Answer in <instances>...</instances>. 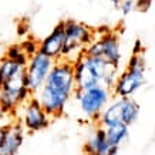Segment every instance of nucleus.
I'll list each match as a JSON object with an SVG mask.
<instances>
[{
	"instance_id": "obj_1",
	"label": "nucleus",
	"mask_w": 155,
	"mask_h": 155,
	"mask_svg": "<svg viewBox=\"0 0 155 155\" xmlns=\"http://www.w3.org/2000/svg\"><path fill=\"white\" fill-rule=\"evenodd\" d=\"M74 88L73 63L66 58H58L54 60L44 84L37 91V100L50 117H60L64 111L66 103L73 95Z\"/></svg>"
},
{
	"instance_id": "obj_2",
	"label": "nucleus",
	"mask_w": 155,
	"mask_h": 155,
	"mask_svg": "<svg viewBox=\"0 0 155 155\" xmlns=\"http://www.w3.org/2000/svg\"><path fill=\"white\" fill-rule=\"evenodd\" d=\"M30 97H33V93L26 87L24 70L19 71L0 85V105L9 114L19 105L26 104Z\"/></svg>"
},
{
	"instance_id": "obj_3",
	"label": "nucleus",
	"mask_w": 155,
	"mask_h": 155,
	"mask_svg": "<svg viewBox=\"0 0 155 155\" xmlns=\"http://www.w3.org/2000/svg\"><path fill=\"white\" fill-rule=\"evenodd\" d=\"M144 73H145V61L144 57L138 53L130 58L127 70L118 75L114 84V94L118 97H130L144 84Z\"/></svg>"
},
{
	"instance_id": "obj_4",
	"label": "nucleus",
	"mask_w": 155,
	"mask_h": 155,
	"mask_svg": "<svg viewBox=\"0 0 155 155\" xmlns=\"http://www.w3.org/2000/svg\"><path fill=\"white\" fill-rule=\"evenodd\" d=\"M64 34H66V44L61 53V58L70 61L73 53L84 54V48L94 40V31L83 23L74 20L64 21Z\"/></svg>"
},
{
	"instance_id": "obj_5",
	"label": "nucleus",
	"mask_w": 155,
	"mask_h": 155,
	"mask_svg": "<svg viewBox=\"0 0 155 155\" xmlns=\"http://www.w3.org/2000/svg\"><path fill=\"white\" fill-rule=\"evenodd\" d=\"M53 64H54V60L43 54L41 51L34 53L33 56L28 57L27 66L24 68V80H26V87L33 94H36L41 88Z\"/></svg>"
},
{
	"instance_id": "obj_6",
	"label": "nucleus",
	"mask_w": 155,
	"mask_h": 155,
	"mask_svg": "<svg viewBox=\"0 0 155 155\" xmlns=\"http://www.w3.org/2000/svg\"><path fill=\"white\" fill-rule=\"evenodd\" d=\"M84 54L93 57H101L108 63L118 66L120 60H121V53H120V44H118L117 36L110 31L104 33L98 40H93L84 48Z\"/></svg>"
},
{
	"instance_id": "obj_7",
	"label": "nucleus",
	"mask_w": 155,
	"mask_h": 155,
	"mask_svg": "<svg viewBox=\"0 0 155 155\" xmlns=\"http://www.w3.org/2000/svg\"><path fill=\"white\" fill-rule=\"evenodd\" d=\"M110 100V90L104 85H95L91 88H87L81 93V97L78 100L80 108L85 117L95 120L100 117V114L107 105Z\"/></svg>"
},
{
	"instance_id": "obj_8",
	"label": "nucleus",
	"mask_w": 155,
	"mask_h": 155,
	"mask_svg": "<svg viewBox=\"0 0 155 155\" xmlns=\"http://www.w3.org/2000/svg\"><path fill=\"white\" fill-rule=\"evenodd\" d=\"M48 124H50V115L43 110L37 97H30L24 105L23 127L30 132H37L47 128Z\"/></svg>"
},
{
	"instance_id": "obj_9",
	"label": "nucleus",
	"mask_w": 155,
	"mask_h": 155,
	"mask_svg": "<svg viewBox=\"0 0 155 155\" xmlns=\"http://www.w3.org/2000/svg\"><path fill=\"white\" fill-rule=\"evenodd\" d=\"M73 68H74V84L77 90L84 91L100 84L98 75L95 74L93 67L90 66L85 54H81L78 58L73 61Z\"/></svg>"
},
{
	"instance_id": "obj_10",
	"label": "nucleus",
	"mask_w": 155,
	"mask_h": 155,
	"mask_svg": "<svg viewBox=\"0 0 155 155\" xmlns=\"http://www.w3.org/2000/svg\"><path fill=\"white\" fill-rule=\"evenodd\" d=\"M66 44V34H64V21H60L53 31L46 38L38 43V51L48 56L53 60L61 58V53Z\"/></svg>"
},
{
	"instance_id": "obj_11",
	"label": "nucleus",
	"mask_w": 155,
	"mask_h": 155,
	"mask_svg": "<svg viewBox=\"0 0 155 155\" xmlns=\"http://www.w3.org/2000/svg\"><path fill=\"white\" fill-rule=\"evenodd\" d=\"M24 141V131L20 124L10 122L5 140L0 145V155H17Z\"/></svg>"
},
{
	"instance_id": "obj_12",
	"label": "nucleus",
	"mask_w": 155,
	"mask_h": 155,
	"mask_svg": "<svg viewBox=\"0 0 155 155\" xmlns=\"http://www.w3.org/2000/svg\"><path fill=\"white\" fill-rule=\"evenodd\" d=\"M110 148H111V145L107 141L104 127L97 128L95 132L88 140V142L84 145V151L87 154H97V155H108Z\"/></svg>"
},
{
	"instance_id": "obj_13",
	"label": "nucleus",
	"mask_w": 155,
	"mask_h": 155,
	"mask_svg": "<svg viewBox=\"0 0 155 155\" xmlns=\"http://www.w3.org/2000/svg\"><path fill=\"white\" fill-rule=\"evenodd\" d=\"M125 103V97H120L115 100L114 103H111L107 108H104L101 114H100V124L101 127H108L111 124L120 122L122 118V107Z\"/></svg>"
},
{
	"instance_id": "obj_14",
	"label": "nucleus",
	"mask_w": 155,
	"mask_h": 155,
	"mask_svg": "<svg viewBox=\"0 0 155 155\" xmlns=\"http://www.w3.org/2000/svg\"><path fill=\"white\" fill-rule=\"evenodd\" d=\"M128 128L130 127H128L127 124H124L122 121L115 122V124H111V125H108V127H104L108 144H110V145L120 147L122 142L127 140Z\"/></svg>"
},
{
	"instance_id": "obj_15",
	"label": "nucleus",
	"mask_w": 155,
	"mask_h": 155,
	"mask_svg": "<svg viewBox=\"0 0 155 155\" xmlns=\"http://www.w3.org/2000/svg\"><path fill=\"white\" fill-rule=\"evenodd\" d=\"M24 68H26V66H23V64H20V63L12 60V58L3 57L0 60V85L3 84L6 80H9L10 77L17 74L19 71L24 70Z\"/></svg>"
},
{
	"instance_id": "obj_16",
	"label": "nucleus",
	"mask_w": 155,
	"mask_h": 155,
	"mask_svg": "<svg viewBox=\"0 0 155 155\" xmlns=\"http://www.w3.org/2000/svg\"><path fill=\"white\" fill-rule=\"evenodd\" d=\"M140 115V105L135 100H132L131 97H125V103L122 107V118L121 121L124 124H127L128 127L135 122V120Z\"/></svg>"
},
{
	"instance_id": "obj_17",
	"label": "nucleus",
	"mask_w": 155,
	"mask_h": 155,
	"mask_svg": "<svg viewBox=\"0 0 155 155\" xmlns=\"http://www.w3.org/2000/svg\"><path fill=\"white\" fill-rule=\"evenodd\" d=\"M5 57L12 58V60H14V61H17V63L23 64V66H27L28 56L23 51V48H21L20 44H13V46H10V47L6 50Z\"/></svg>"
},
{
	"instance_id": "obj_18",
	"label": "nucleus",
	"mask_w": 155,
	"mask_h": 155,
	"mask_svg": "<svg viewBox=\"0 0 155 155\" xmlns=\"http://www.w3.org/2000/svg\"><path fill=\"white\" fill-rule=\"evenodd\" d=\"M21 48H23V51L27 54L28 57L33 56L34 53L38 51V43L36 41V40H33V38H28V40H24L21 44Z\"/></svg>"
},
{
	"instance_id": "obj_19",
	"label": "nucleus",
	"mask_w": 155,
	"mask_h": 155,
	"mask_svg": "<svg viewBox=\"0 0 155 155\" xmlns=\"http://www.w3.org/2000/svg\"><path fill=\"white\" fill-rule=\"evenodd\" d=\"M118 7L121 9L122 14H130L132 10L135 9V2L134 0H121V3L118 5Z\"/></svg>"
},
{
	"instance_id": "obj_20",
	"label": "nucleus",
	"mask_w": 155,
	"mask_h": 155,
	"mask_svg": "<svg viewBox=\"0 0 155 155\" xmlns=\"http://www.w3.org/2000/svg\"><path fill=\"white\" fill-rule=\"evenodd\" d=\"M151 2H152V0H138V2H135V9L147 12V10L150 9Z\"/></svg>"
},
{
	"instance_id": "obj_21",
	"label": "nucleus",
	"mask_w": 155,
	"mask_h": 155,
	"mask_svg": "<svg viewBox=\"0 0 155 155\" xmlns=\"http://www.w3.org/2000/svg\"><path fill=\"white\" fill-rule=\"evenodd\" d=\"M9 124H0V145H2V142H3V140H5V135L6 132H7V130H9Z\"/></svg>"
},
{
	"instance_id": "obj_22",
	"label": "nucleus",
	"mask_w": 155,
	"mask_h": 155,
	"mask_svg": "<svg viewBox=\"0 0 155 155\" xmlns=\"http://www.w3.org/2000/svg\"><path fill=\"white\" fill-rule=\"evenodd\" d=\"M9 115V113L7 111H5V108L0 105V124H5V120H6V117Z\"/></svg>"
},
{
	"instance_id": "obj_23",
	"label": "nucleus",
	"mask_w": 155,
	"mask_h": 155,
	"mask_svg": "<svg viewBox=\"0 0 155 155\" xmlns=\"http://www.w3.org/2000/svg\"><path fill=\"white\" fill-rule=\"evenodd\" d=\"M140 46H141V41H137L135 43V48H134V54H138V53L142 51V50H140Z\"/></svg>"
},
{
	"instance_id": "obj_24",
	"label": "nucleus",
	"mask_w": 155,
	"mask_h": 155,
	"mask_svg": "<svg viewBox=\"0 0 155 155\" xmlns=\"http://www.w3.org/2000/svg\"><path fill=\"white\" fill-rule=\"evenodd\" d=\"M110 2H111L113 5H115V6H117V7H118V5L121 3V0H110Z\"/></svg>"
},
{
	"instance_id": "obj_25",
	"label": "nucleus",
	"mask_w": 155,
	"mask_h": 155,
	"mask_svg": "<svg viewBox=\"0 0 155 155\" xmlns=\"http://www.w3.org/2000/svg\"><path fill=\"white\" fill-rule=\"evenodd\" d=\"M85 155H97V154H87V152H85Z\"/></svg>"
}]
</instances>
